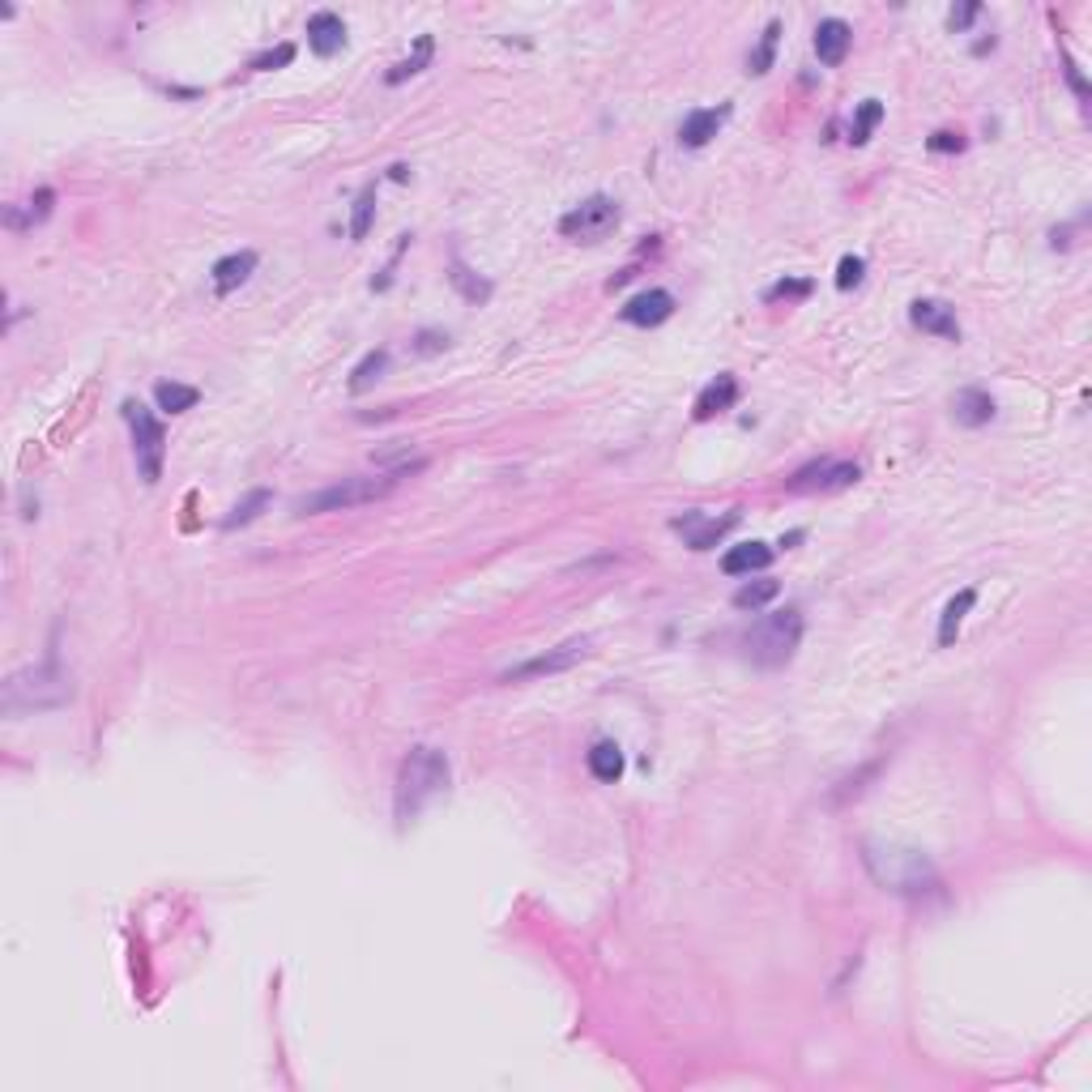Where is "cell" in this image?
I'll return each mask as SVG.
<instances>
[{"instance_id":"obj_1","label":"cell","mask_w":1092,"mask_h":1092,"mask_svg":"<svg viewBox=\"0 0 1092 1092\" xmlns=\"http://www.w3.org/2000/svg\"><path fill=\"white\" fill-rule=\"evenodd\" d=\"M863 863L871 871V880L897 897H909V901H922V897H935L943 888L935 863L922 854V850H905V846H875L867 841L863 846Z\"/></svg>"},{"instance_id":"obj_32","label":"cell","mask_w":1092,"mask_h":1092,"mask_svg":"<svg viewBox=\"0 0 1092 1092\" xmlns=\"http://www.w3.org/2000/svg\"><path fill=\"white\" fill-rule=\"evenodd\" d=\"M811 295V278H781V283H772L768 291H764V300L768 304H777V300H806Z\"/></svg>"},{"instance_id":"obj_19","label":"cell","mask_w":1092,"mask_h":1092,"mask_svg":"<svg viewBox=\"0 0 1092 1092\" xmlns=\"http://www.w3.org/2000/svg\"><path fill=\"white\" fill-rule=\"evenodd\" d=\"M52 205H56V192H52V188H39L35 197H27V201L10 205L5 226H10V231H31V226H39V222H48V218H52Z\"/></svg>"},{"instance_id":"obj_15","label":"cell","mask_w":1092,"mask_h":1092,"mask_svg":"<svg viewBox=\"0 0 1092 1092\" xmlns=\"http://www.w3.org/2000/svg\"><path fill=\"white\" fill-rule=\"evenodd\" d=\"M734 402H738V376L721 372L717 380H709V385L700 389V397H696V410H692V419H696V423H709V419L726 414V410H730Z\"/></svg>"},{"instance_id":"obj_8","label":"cell","mask_w":1092,"mask_h":1092,"mask_svg":"<svg viewBox=\"0 0 1092 1092\" xmlns=\"http://www.w3.org/2000/svg\"><path fill=\"white\" fill-rule=\"evenodd\" d=\"M585 658H590V641H568V645H560V649H546V653H538V658H529V662L504 670L499 683H525V679H542V675H564V670H573V666L585 662Z\"/></svg>"},{"instance_id":"obj_21","label":"cell","mask_w":1092,"mask_h":1092,"mask_svg":"<svg viewBox=\"0 0 1092 1092\" xmlns=\"http://www.w3.org/2000/svg\"><path fill=\"white\" fill-rule=\"evenodd\" d=\"M585 764H590V772L602 781V785H615L619 777H624V751H619V743H611V738H598L594 747H590V755H585Z\"/></svg>"},{"instance_id":"obj_35","label":"cell","mask_w":1092,"mask_h":1092,"mask_svg":"<svg viewBox=\"0 0 1092 1092\" xmlns=\"http://www.w3.org/2000/svg\"><path fill=\"white\" fill-rule=\"evenodd\" d=\"M926 150H931V154H960V150H965V133L943 129V133H935V137L926 141Z\"/></svg>"},{"instance_id":"obj_11","label":"cell","mask_w":1092,"mask_h":1092,"mask_svg":"<svg viewBox=\"0 0 1092 1092\" xmlns=\"http://www.w3.org/2000/svg\"><path fill=\"white\" fill-rule=\"evenodd\" d=\"M619 317H624L628 325H636V329H658V325H666V321L675 317V295L662 291V287H649V291H641L636 300H628V304L619 308Z\"/></svg>"},{"instance_id":"obj_28","label":"cell","mask_w":1092,"mask_h":1092,"mask_svg":"<svg viewBox=\"0 0 1092 1092\" xmlns=\"http://www.w3.org/2000/svg\"><path fill=\"white\" fill-rule=\"evenodd\" d=\"M777 594H781V585H777V581H747V585H738V590H734V607L755 615V611H764Z\"/></svg>"},{"instance_id":"obj_16","label":"cell","mask_w":1092,"mask_h":1092,"mask_svg":"<svg viewBox=\"0 0 1092 1092\" xmlns=\"http://www.w3.org/2000/svg\"><path fill=\"white\" fill-rule=\"evenodd\" d=\"M308 48L317 52V56H338L342 48H346V22L338 18V14H329V10H321V14H312L308 18Z\"/></svg>"},{"instance_id":"obj_20","label":"cell","mask_w":1092,"mask_h":1092,"mask_svg":"<svg viewBox=\"0 0 1092 1092\" xmlns=\"http://www.w3.org/2000/svg\"><path fill=\"white\" fill-rule=\"evenodd\" d=\"M952 419L960 427H986L994 419V397L986 389H960L952 397Z\"/></svg>"},{"instance_id":"obj_14","label":"cell","mask_w":1092,"mask_h":1092,"mask_svg":"<svg viewBox=\"0 0 1092 1092\" xmlns=\"http://www.w3.org/2000/svg\"><path fill=\"white\" fill-rule=\"evenodd\" d=\"M726 120H730V103H721V107H696V112H687V120H683V129H679V141H683L687 150H700V146H709V141L721 133Z\"/></svg>"},{"instance_id":"obj_13","label":"cell","mask_w":1092,"mask_h":1092,"mask_svg":"<svg viewBox=\"0 0 1092 1092\" xmlns=\"http://www.w3.org/2000/svg\"><path fill=\"white\" fill-rule=\"evenodd\" d=\"M850 44H854V31H850V22H841V18H824V22L815 27V56H819V65L837 69V65L850 56Z\"/></svg>"},{"instance_id":"obj_22","label":"cell","mask_w":1092,"mask_h":1092,"mask_svg":"<svg viewBox=\"0 0 1092 1092\" xmlns=\"http://www.w3.org/2000/svg\"><path fill=\"white\" fill-rule=\"evenodd\" d=\"M973 602H977V590H960V594L943 607V615H939V645H943V649H952V641H956L965 615L973 611Z\"/></svg>"},{"instance_id":"obj_37","label":"cell","mask_w":1092,"mask_h":1092,"mask_svg":"<svg viewBox=\"0 0 1092 1092\" xmlns=\"http://www.w3.org/2000/svg\"><path fill=\"white\" fill-rule=\"evenodd\" d=\"M448 346V334H419V355H436V351H444Z\"/></svg>"},{"instance_id":"obj_6","label":"cell","mask_w":1092,"mask_h":1092,"mask_svg":"<svg viewBox=\"0 0 1092 1092\" xmlns=\"http://www.w3.org/2000/svg\"><path fill=\"white\" fill-rule=\"evenodd\" d=\"M615 226H619V201L607 197V192L585 197L581 205H573V209L560 218V235L573 239V243H602Z\"/></svg>"},{"instance_id":"obj_2","label":"cell","mask_w":1092,"mask_h":1092,"mask_svg":"<svg viewBox=\"0 0 1092 1092\" xmlns=\"http://www.w3.org/2000/svg\"><path fill=\"white\" fill-rule=\"evenodd\" d=\"M448 789V755L440 747H410L397 764V785H393V811H397V824H410L419 819V811Z\"/></svg>"},{"instance_id":"obj_27","label":"cell","mask_w":1092,"mask_h":1092,"mask_svg":"<svg viewBox=\"0 0 1092 1092\" xmlns=\"http://www.w3.org/2000/svg\"><path fill=\"white\" fill-rule=\"evenodd\" d=\"M269 504H273V495H269L265 487H256V491H252V495H248L243 504H235V508H231V512L222 516V529L231 533V529H239V525H252V521H256V516H260V512H265Z\"/></svg>"},{"instance_id":"obj_25","label":"cell","mask_w":1092,"mask_h":1092,"mask_svg":"<svg viewBox=\"0 0 1092 1092\" xmlns=\"http://www.w3.org/2000/svg\"><path fill=\"white\" fill-rule=\"evenodd\" d=\"M448 283L470 300V304H487L491 300V283H482L474 269H465V260H457L453 256V265H448Z\"/></svg>"},{"instance_id":"obj_34","label":"cell","mask_w":1092,"mask_h":1092,"mask_svg":"<svg viewBox=\"0 0 1092 1092\" xmlns=\"http://www.w3.org/2000/svg\"><path fill=\"white\" fill-rule=\"evenodd\" d=\"M291 61H295V44H283V48H273V52L256 56V61H252V73H269V69H283V65H291Z\"/></svg>"},{"instance_id":"obj_23","label":"cell","mask_w":1092,"mask_h":1092,"mask_svg":"<svg viewBox=\"0 0 1092 1092\" xmlns=\"http://www.w3.org/2000/svg\"><path fill=\"white\" fill-rule=\"evenodd\" d=\"M154 402H158L163 414H184V410H192V406L201 402V389L175 385V380H158V385H154Z\"/></svg>"},{"instance_id":"obj_30","label":"cell","mask_w":1092,"mask_h":1092,"mask_svg":"<svg viewBox=\"0 0 1092 1092\" xmlns=\"http://www.w3.org/2000/svg\"><path fill=\"white\" fill-rule=\"evenodd\" d=\"M389 368V351L385 346H376V351H368L359 363H355V372H351V393H363L372 380H380V372Z\"/></svg>"},{"instance_id":"obj_5","label":"cell","mask_w":1092,"mask_h":1092,"mask_svg":"<svg viewBox=\"0 0 1092 1092\" xmlns=\"http://www.w3.org/2000/svg\"><path fill=\"white\" fill-rule=\"evenodd\" d=\"M393 487H397V474H376V478L355 474V478H342V482H334V487H321V491L304 495V499L295 504V512H300V516H321V512L363 508V504H376V499L393 495Z\"/></svg>"},{"instance_id":"obj_18","label":"cell","mask_w":1092,"mask_h":1092,"mask_svg":"<svg viewBox=\"0 0 1092 1092\" xmlns=\"http://www.w3.org/2000/svg\"><path fill=\"white\" fill-rule=\"evenodd\" d=\"M772 564V546L768 542H743V546H730L721 556V573L726 577H751V573H764Z\"/></svg>"},{"instance_id":"obj_17","label":"cell","mask_w":1092,"mask_h":1092,"mask_svg":"<svg viewBox=\"0 0 1092 1092\" xmlns=\"http://www.w3.org/2000/svg\"><path fill=\"white\" fill-rule=\"evenodd\" d=\"M252 269H256V252H231V256L214 260V269H209L214 295H231V291H239V287L252 278Z\"/></svg>"},{"instance_id":"obj_26","label":"cell","mask_w":1092,"mask_h":1092,"mask_svg":"<svg viewBox=\"0 0 1092 1092\" xmlns=\"http://www.w3.org/2000/svg\"><path fill=\"white\" fill-rule=\"evenodd\" d=\"M372 218H376V188L368 184V188L355 197V209H351V226H346L351 243H363V239H368V231H372Z\"/></svg>"},{"instance_id":"obj_24","label":"cell","mask_w":1092,"mask_h":1092,"mask_svg":"<svg viewBox=\"0 0 1092 1092\" xmlns=\"http://www.w3.org/2000/svg\"><path fill=\"white\" fill-rule=\"evenodd\" d=\"M431 56H436V39L431 35H419V44H414V56H406V61H397L393 69H389V86H402L406 78H414V73H423L427 65H431Z\"/></svg>"},{"instance_id":"obj_38","label":"cell","mask_w":1092,"mask_h":1092,"mask_svg":"<svg viewBox=\"0 0 1092 1092\" xmlns=\"http://www.w3.org/2000/svg\"><path fill=\"white\" fill-rule=\"evenodd\" d=\"M977 14H982V10H977V5H965V10H952V18H948V27H952V31H965V27H969V22H973V18H977Z\"/></svg>"},{"instance_id":"obj_29","label":"cell","mask_w":1092,"mask_h":1092,"mask_svg":"<svg viewBox=\"0 0 1092 1092\" xmlns=\"http://www.w3.org/2000/svg\"><path fill=\"white\" fill-rule=\"evenodd\" d=\"M777 39H781V22H768V27H764V35H760V48L747 56V73H751V78H764V73L772 69Z\"/></svg>"},{"instance_id":"obj_33","label":"cell","mask_w":1092,"mask_h":1092,"mask_svg":"<svg viewBox=\"0 0 1092 1092\" xmlns=\"http://www.w3.org/2000/svg\"><path fill=\"white\" fill-rule=\"evenodd\" d=\"M863 273H867V260H863V256H841V265H837V291H854V287L863 283Z\"/></svg>"},{"instance_id":"obj_9","label":"cell","mask_w":1092,"mask_h":1092,"mask_svg":"<svg viewBox=\"0 0 1092 1092\" xmlns=\"http://www.w3.org/2000/svg\"><path fill=\"white\" fill-rule=\"evenodd\" d=\"M858 478H863L858 461H811V465H802L785 487H789L794 495H802V491H846V487H854Z\"/></svg>"},{"instance_id":"obj_7","label":"cell","mask_w":1092,"mask_h":1092,"mask_svg":"<svg viewBox=\"0 0 1092 1092\" xmlns=\"http://www.w3.org/2000/svg\"><path fill=\"white\" fill-rule=\"evenodd\" d=\"M124 419L133 427V457H137V470L146 482H158L163 478V457H167V431L163 423L154 419V410H146L141 402H124Z\"/></svg>"},{"instance_id":"obj_10","label":"cell","mask_w":1092,"mask_h":1092,"mask_svg":"<svg viewBox=\"0 0 1092 1092\" xmlns=\"http://www.w3.org/2000/svg\"><path fill=\"white\" fill-rule=\"evenodd\" d=\"M734 525H738V512H726V516L683 512V516H675V521H670V529H675V533H683V542L692 546V551H709V546H717Z\"/></svg>"},{"instance_id":"obj_31","label":"cell","mask_w":1092,"mask_h":1092,"mask_svg":"<svg viewBox=\"0 0 1092 1092\" xmlns=\"http://www.w3.org/2000/svg\"><path fill=\"white\" fill-rule=\"evenodd\" d=\"M880 120H884V103H880V99H867V103L858 107V116H854L850 141H854V146H867V141H871V133L880 129Z\"/></svg>"},{"instance_id":"obj_3","label":"cell","mask_w":1092,"mask_h":1092,"mask_svg":"<svg viewBox=\"0 0 1092 1092\" xmlns=\"http://www.w3.org/2000/svg\"><path fill=\"white\" fill-rule=\"evenodd\" d=\"M69 700H73V683H69V675L61 670L56 658H48L44 666H31V670L10 675V679H5V696H0V704H5L10 717H14V713L61 709V704H69Z\"/></svg>"},{"instance_id":"obj_36","label":"cell","mask_w":1092,"mask_h":1092,"mask_svg":"<svg viewBox=\"0 0 1092 1092\" xmlns=\"http://www.w3.org/2000/svg\"><path fill=\"white\" fill-rule=\"evenodd\" d=\"M1062 73H1067V86L1075 90V99L1088 107V82H1084V73H1079V65L1071 61V52H1062Z\"/></svg>"},{"instance_id":"obj_4","label":"cell","mask_w":1092,"mask_h":1092,"mask_svg":"<svg viewBox=\"0 0 1092 1092\" xmlns=\"http://www.w3.org/2000/svg\"><path fill=\"white\" fill-rule=\"evenodd\" d=\"M798 641H802V611H798V607H785V611H777V615H764V619L751 624V632L743 636L747 658H751L755 666H764V670L785 666V662L794 658Z\"/></svg>"},{"instance_id":"obj_12","label":"cell","mask_w":1092,"mask_h":1092,"mask_svg":"<svg viewBox=\"0 0 1092 1092\" xmlns=\"http://www.w3.org/2000/svg\"><path fill=\"white\" fill-rule=\"evenodd\" d=\"M909 321L931 334V338H943V342H960V321L956 312L943 304V300H914L909 304Z\"/></svg>"}]
</instances>
